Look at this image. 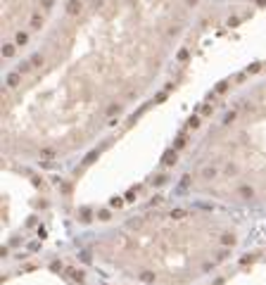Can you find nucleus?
I'll use <instances>...</instances> for the list:
<instances>
[{
  "instance_id": "1",
  "label": "nucleus",
  "mask_w": 266,
  "mask_h": 285,
  "mask_svg": "<svg viewBox=\"0 0 266 285\" xmlns=\"http://www.w3.org/2000/svg\"><path fill=\"white\" fill-rule=\"evenodd\" d=\"M66 12H69V14H78V12H81V2L69 0V2H66Z\"/></svg>"
}]
</instances>
